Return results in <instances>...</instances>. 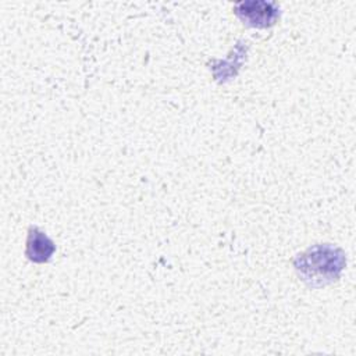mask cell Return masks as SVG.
I'll list each match as a JSON object with an SVG mask.
<instances>
[{
	"instance_id": "1",
	"label": "cell",
	"mask_w": 356,
	"mask_h": 356,
	"mask_svg": "<svg viewBox=\"0 0 356 356\" xmlns=\"http://www.w3.org/2000/svg\"><path fill=\"white\" fill-rule=\"evenodd\" d=\"M235 14L246 25L266 28L275 22L278 17V8L274 3L243 1L235 6Z\"/></svg>"
},
{
	"instance_id": "2",
	"label": "cell",
	"mask_w": 356,
	"mask_h": 356,
	"mask_svg": "<svg viewBox=\"0 0 356 356\" xmlns=\"http://www.w3.org/2000/svg\"><path fill=\"white\" fill-rule=\"evenodd\" d=\"M54 252L53 242L36 228L29 231L28 245H26V256L36 263H42L50 259L51 253Z\"/></svg>"
}]
</instances>
